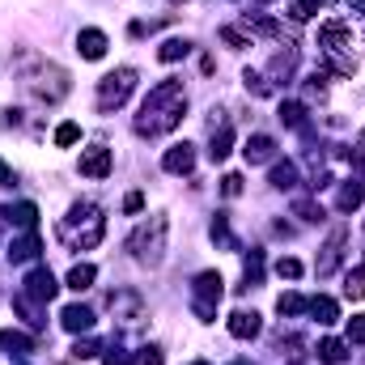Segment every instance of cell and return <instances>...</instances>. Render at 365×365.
I'll list each match as a JSON object with an SVG mask.
<instances>
[{
	"mask_svg": "<svg viewBox=\"0 0 365 365\" xmlns=\"http://www.w3.org/2000/svg\"><path fill=\"white\" fill-rule=\"evenodd\" d=\"M34 255H38V234H34V230H26V238L9 242V264H26V259H34Z\"/></svg>",
	"mask_w": 365,
	"mask_h": 365,
	"instance_id": "5bb4252c",
	"label": "cell"
},
{
	"mask_svg": "<svg viewBox=\"0 0 365 365\" xmlns=\"http://www.w3.org/2000/svg\"><path fill=\"white\" fill-rule=\"evenodd\" d=\"M73 357H77V361L98 357V340H77V344H73Z\"/></svg>",
	"mask_w": 365,
	"mask_h": 365,
	"instance_id": "836d02e7",
	"label": "cell"
},
{
	"mask_svg": "<svg viewBox=\"0 0 365 365\" xmlns=\"http://www.w3.org/2000/svg\"><path fill=\"white\" fill-rule=\"evenodd\" d=\"M77 140H81V128H77V123H60V128H56V145H60V149H68V145H77Z\"/></svg>",
	"mask_w": 365,
	"mask_h": 365,
	"instance_id": "f1b7e54d",
	"label": "cell"
},
{
	"mask_svg": "<svg viewBox=\"0 0 365 365\" xmlns=\"http://www.w3.org/2000/svg\"><path fill=\"white\" fill-rule=\"evenodd\" d=\"M136 365H162V349H140Z\"/></svg>",
	"mask_w": 365,
	"mask_h": 365,
	"instance_id": "f35d334b",
	"label": "cell"
},
{
	"mask_svg": "<svg viewBox=\"0 0 365 365\" xmlns=\"http://www.w3.org/2000/svg\"><path fill=\"white\" fill-rule=\"evenodd\" d=\"M242 81H247V90H255V93H268V81H264L259 73H247Z\"/></svg>",
	"mask_w": 365,
	"mask_h": 365,
	"instance_id": "ab89813d",
	"label": "cell"
},
{
	"mask_svg": "<svg viewBox=\"0 0 365 365\" xmlns=\"http://www.w3.org/2000/svg\"><path fill=\"white\" fill-rule=\"evenodd\" d=\"M140 208H145V195H140V191H132V195L123 200V212H140Z\"/></svg>",
	"mask_w": 365,
	"mask_h": 365,
	"instance_id": "60d3db41",
	"label": "cell"
},
{
	"mask_svg": "<svg viewBox=\"0 0 365 365\" xmlns=\"http://www.w3.org/2000/svg\"><path fill=\"white\" fill-rule=\"evenodd\" d=\"M323 4H327V0H289V17H293V21H306V17H314Z\"/></svg>",
	"mask_w": 365,
	"mask_h": 365,
	"instance_id": "cb8c5ba5",
	"label": "cell"
},
{
	"mask_svg": "<svg viewBox=\"0 0 365 365\" xmlns=\"http://www.w3.org/2000/svg\"><path fill=\"white\" fill-rule=\"evenodd\" d=\"M221 293H225L221 272H200L195 276V302H221Z\"/></svg>",
	"mask_w": 365,
	"mask_h": 365,
	"instance_id": "7c38bea8",
	"label": "cell"
},
{
	"mask_svg": "<svg viewBox=\"0 0 365 365\" xmlns=\"http://www.w3.org/2000/svg\"><path fill=\"white\" fill-rule=\"evenodd\" d=\"M276 276H280V280H297V276H302V264H297L293 255H284V259H276Z\"/></svg>",
	"mask_w": 365,
	"mask_h": 365,
	"instance_id": "4dcf8cb0",
	"label": "cell"
},
{
	"mask_svg": "<svg viewBox=\"0 0 365 365\" xmlns=\"http://www.w3.org/2000/svg\"><path fill=\"white\" fill-rule=\"evenodd\" d=\"M132 90H136V68H115V73H106L102 86H98V110H102V115L119 110V106L132 98Z\"/></svg>",
	"mask_w": 365,
	"mask_h": 365,
	"instance_id": "3957f363",
	"label": "cell"
},
{
	"mask_svg": "<svg viewBox=\"0 0 365 365\" xmlns=\"http://www.w3.org/2000/svg\"><path fill=\"white\" fill-rule=\"evenodd\" d=\"M4 217H9V225L34 230V221H38V208H34V204H17V208H4Z\"/></svg>",
	"mask_w": 365,
	"mask_h": 365,
	"instance_id": "e0dca14e",
	"label": "cell"
},
{
	"mask_svg": "<svg viewBox=\"0 0 365 365\" xmlns=\"http://www.w3.org/2000/svg\"><path fill=\"white\" fill-rule=\"evenodd\" d=\"M230 145H234V128L225 123L221 132H212V149H208V158H212V162H225V158H230Z\"/></svg>",
	"mask_w": 365,
	"mask_h": 365,
	"instance_id": "2e32d148",
	"label": "cell"
},
{
	"mask_svg": "<svg viewBox=\"0 0 365 365\" xmlns=\"http://www.w3.org/2000/svg\"><path fill=\"white\" fill-rule=\"evenodd\" d=\"M93 276H98V268H93V264H77V268L68 272V289H77V293H81V289H90Z\"/></svg>",
	"mask_w": 365,
	"mask_h": 365,
	"instance_id": "603a6c76",
	"label": "cell"
},
{
	"mask_svg": "<svg viewBox=\"0 0 365 365\" xmlns=\"http://www.w3.org/2000/svg\"><path fill=\"white\" fill-rule=\"evenodd\" d=\"M357 4H361V9H365V0H357Z\"/></svg>",
	"mask_w": 365,
	"mask_h": 365,
	"instance_id": "f6af8a7d",
	"label": "cell"
},
{
	"mask_svg": "<svg viewBox=\"0 0 365 365\" xmlns=\"http://www.w3.org/2000/svg\"><path fill=\"white\" fill-rule=\"evenodd\" d=\"M60 323H64V331L81 336V331H90L93 327V310L90 306H64V310H60Z\"/></svg>",
	"mask_w": 365,
	"mask_h": 365,
	"instance_id": "9c48e42d",
	"label": "cell"
},
{
	"mask_svg": "<svg viewBox=\"0 0 365 365\" xmlns=\"http://www.w3.org/2000/svg\"><path fill=\"white\" fill-rule=\"evenodd\" d=\"M344 293L349 297H365V268H353V272L344 276Z\"/></svg>",
	"mask_w": 365,
	"mask_h": 365,
	"instance_id": "83f0119b",
	"label": "cell"
},
{
	"mask_svg": "<svg viewBox=\"0 0 365 365\" xmlns=\"http://www.w3.org/2000/svg\"><path fill=\"white\" fill-rule=\"evenodd\" d=\"M221 43H230V47H251V38H247L242 30H234V26H225V30H221Z\"/></svg>",
	"mask_w": 365,
	"mask_h": 365,
	"instance_id": "d6a6232c",
	"label": "cell"
},
{
	"mask_svg": "<svg viewBox=\"0 0 365 365\" xmlns=\"http://www.w3.org/2000/svg\"><path fill=\"white\" fill-rule=\"evenodd\" d=\"M0 187H13V170H9L4 162H0Z\"/></svg>",
	"mask_w": 365,
	"mask_h": 365,
	"instance_id": "b9f144b4",
	"label": "cell"
},
{
	"mask_svg": "<svg viewBox=\"0 0 365 365\" xmlns=\"http://www.w3.org/2000/svg\"><path fill=\"white\" fill-rule=\"evenodd\" d=\"M293 212H297L302 221H323V208H319V204H310V200H297V204H293Z\"/></svg>",
	"mask_w": 365,
	"mask_h": 365,
	"instance_id": "1f68e13d",
	"label": "cell"
},
{
	"mask_svg": "<svg viewBox=\"0 0 365 365\" xmlns=\"http://www.w3.org/2000/svg\"><path fill=\"white\" fill-rule=\"evenodd\" d=\"M230 336L234 340H255L259 336V314L255 310H234L230 314Z\"/></svg>",
	"mask_w": 365,
	"mask_h": 365,
	"instance_id": "52a82bcc",
	"label": "cell"
},
{
	"mask_svg": "<svg viewBox=\"0 0 365 365\" xmlns=\"http://www.w3.org/2000/svg\"><path fill=\"white\" fill-rule=\"evenodd\" d=\"M170 4H187V0H170Z\"/></svg>",
	"mask_w": 365,
	"mask_h": 365,
	"instance_id": "7bdbcfd3",
	"label": "cell"
},
{
	"mask_svg": "<svg viewBox=\"0 0 365 365\" xmlns=\"http://www.w3.org/2000/svg\"><path fill=\"white\" fill-rule=\"evenodd\" d=\"M361 200H365V191H361V187L344 182V187H340V200H336V204H340V212H353V208H357Z\"/></svg>",
	"mask_w": 365,
	"mask_h": 365,
	"instance_id": "484cf974",
	"label": "cell"
},
{
	"mask_svg": "<svg viewBox=\"0 0 365 365\" xmlns=\"http://www.w3.org/2000/svg\"><path fill=\"white\" fill-rule=\"evenodd\" d=\"M102 365H132V353H123V349H106Z\"/></svg>",
	"mask_w": 365,
	"mask_h": 365,
	"instance_id": "8d00e7d4",
	"label": "cell"
},
{
	"mask_svg": "<svg viewBox=\"0 0 365 365\" xmlns=\"http://www.w3.org/2000/svg\"><path fill=\"white\" fill-rule=\"evenodd\" d=\"M361 145H365V132H361Z\"/></svg>",
	"mask_w": 365,
	"mask_h": 365,
	"instance_id": "bcb514c9",
	"label": "cell"
},
{
	"mask_svg": "<svg viewBox=\"0 0 365 365\" xmlns=\"http://www.w3.org/2000/svg\"><path fill=\"white\" fill-rule=\"evenodd\" d=\"M30 302H51L56 293H60V284H56V276L47 272V268H34V272L26 276V289H21Z\"/></svg>",
	"mask_w": 365,
	"mask_h": 365,
	"instance_id": "5b68a950",
	"label": "cell"
},
{
	"mask_svg": "<svg viewBox=\"0 0 365 365\" xmlns=\"http://www.w3.org/2000/svg\"><path fill=\"white\" fill-rule=\"evenodd\" d=\"M0 353H9V357L30 353V336H21V331H0Z\"/></svg>",
	"mask_w": 365,
	"mask_h": 365,
	"instance_id": "ac0fdd59",
	"label": "cell"
},
{
	"mask_svg": "<svg viewBox=\"0 0 365 365\" xmlns=\"http://www.w3.org/2000/svg\"><path fill=\"white\" fill-rule=\"evenodd\" d=\"M238 365H251V361H238Z\"/></svg>",
	"mask_w": 365,
	"mask_h": 365,
	"instance_id": "7dc6e473",
	"label": "cell"
},
{
	"mask_svg": "<svg viewBox=\"0 0 365 365\" xmlns=\"http://www.w3.org/2000/svg\"><path fill=\"white\" fill-rule=\"evenodd\" d=\"M349 38H353V30H349L344 21H327V26L319 30V47H323V51H340V47H349Z\"/></svg>",
	"mask_w": 365,
	"mask_h": 365,
	"instance_id": "30bf717a",
	"label": "cell"
},
{
	"mask_svg": "<svg viewBox=\"0 0 365 365\" xmlns=\"http://www.w3.org/2000/svg\"><path fill=\"white\" fill-rule=\"evenodd\" d=\"M306 306H310V302H306L302 293H280V297H276V310H280V314H302Z\"/></svg>",
	"mask_w": 365,
	"mask_h": 365,
	"instance_id": "d4e9b609",
	"label": "cell"
},
{
	"mask_svg": "<svg viewBox=\"0 0 365 365\" xmlns=\"http://www.w3.org/2000/svg\"><path fill=\"white\" fill-rule=\"evenodd\" d=\"M280 119H284L289 128H302V123H306V106H302V102H280Z\"/></svg>",
	"mask_w": 365,
	"mask_h": 365,
	"instance_id": "4316f807",
	"label": "cell"
},
{
	"mask_svg": "<svg viewBox=\"0 0 365 365\" xmlns=\"http://www.w3.org/2000/svg\"><path fill=\"white\" fill-rule=\"evenodd\" d=\"M247 26H255L259 34H280V26H276L272 17H247Z\"/></svg>",
	"mask_w": 365,
	"mask_h": 365,
	"instance_id": "d590c367",
	"label": "cell"
},
{
	"mask_svg": "<svg viewBox=\"0 0 365 365\" xmlns=\"http://www.w3.org/2000/svg\"><path fill=\"white\" fill-rule=\"evenodd\" d=\"M187 51H191V43H187V38H166V43L158 47V60H162V64H175V60H182Z\"/></svg>",
	"mask_w": 365,
	"mask_h": 365,
	"instance_id": "ffe728a7",
	"label": "cell"
},
{
	"mask_svg": "<svg viewBox=\"0 0 365 365\" xmlns=\"http://www.w3.org/2000/svg\"><path fill=\"white\" fill-rule=\"evenodd\" d=\"M102 234H106V217L93 208V204H77L73 208V217L64 221V238L77 247V251H90L102 242Z\"/></svg>",
	"mask_w": 365,
	"mask_h": 365,
	"instance_id": "7a4b0ae2",
	"label": "cell"
},
{
	"mask_svg": "<svg viewBox=\"0 0 365 365\" xmlns=\"http://www.w3.org/2000/svg\"><path fill=\"white\" fill-rule=\"evenodd\" d=\"M191 365H208V361H191Z\"/></svg>",
	"mask_w": 365,
	"mask_h": 365,
	"instance_id": "ee69618b",
	"label": "cell"
},
{
	"mask_svg": "<svg viewBox=\"0 0 365 365\" xmlns=\"http://www.w3.org/2000/svg\"><path fill=\"white\" fill-rule=\"evenodd\" d=\"M182 110H187V98H182V81H158L149 98H145V106H140V119H136V132L140 136H162V132H170L175 123L182 119Z\"/></svg>",
	"mask_w": 365,
	"mask_h": 365,
	"instance_id": "6da1fadb",
	"label": "cell"
},
{
	"mask_svg": "<svg viewBox=\"0 0 365 365\" xmlns=\"http://www.w3.org/2000/svg\"><path fill=\"white\" fill-rule=\"evenodd\" d=\"M306 310H310V314H314V319H319V323H323V327H327V323H336V319H340V306H336V302H331V297H323V293H319V297H310V306H306Z\"/></svg>",
	"mask_w": 365,
	"mask_h": 365,
	"instance_id": "9a60e30c",
	"label": "cell"
},
{
	"mask_svg": "<svg viewBox=\"0 0 365 365\" xmlns=\"http://www.w3.org/2000/svg\"><path fill=\"white\" fill-rule=\"evenodd\" d=\"M272 187H276V191L297 187V166H293V162H276V166H272Z\"/></svg>",
	"mask_w": 365,
	"mask_h": 365,
	"instance_id": "d6986e66",
	"label": "cell"
},
{
	"mask_svg": "<svg viewBox=\"0 0 365 365\" xmlns=\"http://www.w3.org/2000/svg\"><path fill=\"white\" fill-rule=\"evenodd\" d=\"M242 272H247V289L259 284V280H264V251H251V255L242 259Z\"/></svg>",
	"mask_w": 365,
	"mask_h": 365,
	"instance_id": "7402d4cb",
	"label": "cell"
},
{
	"mask_svg": "<svg viewBox=\"0 0 365 365\" xmlns=\"http://www.w3.org/2000/svg\"><path fill=\"white\" fill-rule=\"evenodd\" d=\"M221 191L225 195H242V175H225L221 179Z\"/></svg>",
	"mask_w": 365,
	"mask_h": 365,
	"instance_id": "74e56055",
	"label": "cell"
},
{
	"mask_svg": "<svg viewBox=\"0 0 365 365\" xmlns=\"http://www.w3.org/2000/svg\"><path fill=\"white\" fill-rule=\"evenodd\" d=\"M162 166L170 170V175H191V166H195V149L182 140L175 149H166V158H162Z\"/></svg>",
	"mask_w": 365,
	"mask_h": 365,
	"instance_id": "ba28073f",
	"label": "cell"
},
{
	"mask_svg": "<svg viewBox=\"0 0 365 365\" xmlns=\"http://www.w3.org/2000/svg\"><path fill=\"white\" fill-rule=\"evenodd\" d=\"M319 361H327V365H340L344 361V340H319Z\"/></svg>",
	"mask_w": 365,
	"mask_h": 365,
	"instance_id": "44dd1931",
	"label": "cell"
},
{
	"mask_svg": "<svg viewBox=\"0 0 365 365\" xmlns=\"http://www.w3.org/2000/svg\"><path fill=\"white\" fill-rule=\"evenodd\" d=\"M77 51H81L86 60H102V56H106V34H102V30H81V34H77Z\"/></svg>",
	"mask_w": 365,
	"mask_h": 365,
	"instance_id": "4fadbf2b",
	"label": "cell"
},
{
	"mask_svg": "<svg viewBox=\"0 0 365 365\" xmlns=\"http://www.w3.org/2000/svg\"><path fill=\"white\" fill-rule=\"evenodd\" d=\"M110 166H115V158H110V149H102V145H93V149L81 153V175H86V179H106Z\"/></svg>",
	"mask_w": 365,
	"mask_h": 365,
	"instance_id": "8992f818",
	"label": "cell"
},
{
	"mask_svg": "<svg viewBox=\"0 0 365 365\" xmlns=\"http://www.w3.org/2000/svg\"><path fill=\"white\" fill-rule=\"evenodd\" d=\"M162 242H166V217H153L149 225H140V230L128 238V251H132L140 264H158V259H162Z\"/></svg>",
	"mask_w": 365,
	"mask_h": 365,
	"instance_id": "277c9868",
	"label": "cell"
},
{
	"mask_svg": "<svg viewBox=\"0 0 365 365\" xmlns=\"http://www.w3.org/2000/svg\"><path fill=\"white\" fill-rule=\"evenodd\" d=\"M272 153H276V140H272V136H264V132H259V136H251V140L242 145V158H247L251 166H259V162H272Z\"/></svg>",
	"mask_w": 365,
	"mask_h": 365,
	"instance_id": "8fae6325",
	"label": "cell"
},
{
	"mask_svg": "<svg viewBox=\"0 0 365 365\" xmlns=\"http://www.w3.org/2000/svg\"><path fill=\"white\" fill-rule=\"evenodd\" d=\"M349 340H353V344H365V314L349 319Z\"/></svg>",
	"mask_w": 365,
	"mask_h": 365,
	"instance_id": "e575fe53",
	"label": "cell"
},
{
	"mask_svg": "<svg viewBox=\"0 0 365 365\" xmlns=\"http://www.w3.org/2000/svg\"><path fill=\"white\" fill-rule=\"evenodd\" d=\"M212 242H221V247H234V234H230V221L217 212V221H212Z\"/></svg>",
	"mask_w": 365,
	"mask_h": 365,
	"instance_id": "f546056e",
	"label": "cell"
}]
</instances>
